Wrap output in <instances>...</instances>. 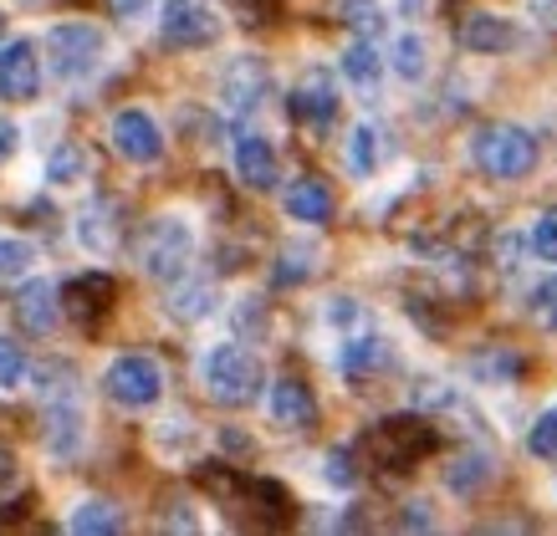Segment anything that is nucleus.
<instances>
[{
	"mask_svg": "<svg viewBox=\"0 0 557 536\" xmlns=\"http://www.w3.org/2000/svg\"><path fill=\"white\" fill-rule=\"evenodd\" d=\"M16 481H21L16 454H11V450H0V496H5V490H16Z\"/></svg>",
	"mask_w": 557,
	"mask_h": 536,
	"instance_id": "44",
	"label": "nucleus"
},
{
	"mask_svg": "<svg viewBox=\"0 0 557 536\" xmlns=\"http://www.w3.org/2000/svg\"><path fill=\"white\" fill-rule=\"evenodd\" d=\"M16 153H21V123L0 117V164H11Z\"/></svg>",
	"mask_w": 557,
	"mask_h": 536,
	"instance_id": "43",
	"label": "nucleus"
},
{
	"mask_svg": "<svg viewBox=\"0 0 557 536\" xmlns=\"http://www.w3.org/2000/svg\"><path fill=\"white\" fill-rule=\"evenodd\" d=\"M394 363V348H388V337L379 333H348L338 348V373L343 378H373V373H384Z\"/></svg>",
	"mask_w": 557,
	"mask_h": 536,
	"instance_id": "19",
	"label": "nucleus"
},
{
	"mask_svg": "<svg viewBox=\"0 0 557 536\" xmlns=\"http://www.w3.org/2000/svg\"><path fill=\"white\" fill-rule=\"evenodd\" d=\"M36 266V246L21 235H0V282H16Z\"/></svg>",
	"mask_w": 557,
	"mask_h": 536,
	"instance_id": "33",
	"label": "nucleus"
},
{
	"mask_svg": "<svg viewBox=\"0 0 557 536\" xmlns=\"http://www.w3.org/2000/svg\"><path fill=\"white\" fill-rule=\"evenodd\" d=\"M16 322L32 337L57 333V322H62V291H57V282H47V276L21 282V291H16Z\"/></svg>",
	"mask_w": 557,
	"mask_h": 536,
	"instance_id": "16",
	"label": "nucleus"
},
{
	"mask_svg": "<svg viewBox=\"0 0 557 536\" xmlns=\"http://www.w3.org/2000/svg\"><path fill=\"white\" fill-rule=\"evenodd\" d=\"M322 481L333 490H354L358 486V450H327L322 454Z\"/></svg>",
	"mask_w": 557,
	"mask_h": 536,
	"instance_id": "35",
	"label": "nucleus"
},
{
	"mask_svg": "<svg viewBox=\"0 0 557 536\" xmlns=\"http://www.w3.org/2000/svg\"><path fill=\"white\" fill-rule=\"evenodd\" d=\"M32 378H36V394H41V403L77 399V369H72V363H57V358H47V363H41Z\"/></svg>",
	"mask_w": 557,
	"mask_h": 536,
	"instance_id": "30",
	"label": "nucleus"
},
{
	"mask_svg": "<svg viewBox=\"0 0 557 536\" xmlns=\"http://www.w3.org/2000/svg\"><path fill=\"white\" fill-rule=\"evenodd\" d=\"M271 98V67L267 57H231L220 72V102L231 117H251Z\"/></svg>",
	"mask_w": 557,
	"mask_h": 536,
	"instance_id": "8",
	"label": "nucleus"
},
{
	"mask_svg": "<svg viewBox=\"0 0 557 536\" xmlns=\"http://www.w3.org/2000/svg\"><path fill=\"white\" fill-rule=\"evenodd\" d=\"M327 327H338V333H358L363 327V307H358V297H327Z\"/></svg>",
	"mask_w": 557,
	"mask_h": 536,
	"instance_id": "37",
	"label": "nucleus"
},
{
	"mask_svg": "<svg viewBox=\"0 0 557 536\" xmlns=\"http://www.w3.org/2000/svg\"><path fill=\"white\" fill-rule=\"evenodd\" d=\"M236 179L256 195H271L282 185V164H276V144L267 134H240L236 138Z\"/></svg>",
	"mask_w": 557,
	"mask_h": 536,
	"instance_id": "14",
	"label": "nucleus"
},
{
	"mask_svg": "<svg viewBox=\"0 0 557 536\" xmlns=\"http://www.w3.org/2000/svg\"><path fill=\"white\" fill-rule=\"evenodd\" d=\"M456 41L471 57H507L511 47H522V26L511 16H496V11H466L456 26Z\"/></svg>",
	"mask_w": 557,
	"mask_h": 536,
	"instance_id": "11",
	"label": "nucleus"
},
{
	"mask_svg": "<svg viewBox=\"0 0 557 536\" xmlns=\"http://www.w3.org/2000/svg\"><path fill=\"white\" fill-rule=\"evenodd\" d=\"M236 327H240V333H251V337L267 333V302H261V297H240Z\"/></svg>",
	"mask_w": 557,
	"mask_h": 536,
	"instance_id": "40",
	"label": "nucleus"
},
{
	"mask_svg": "<svg viewBox=\"0 0 557 536\" xmlns=\"http://www.w3.org/2000/svg\"><path fill=\"white\" fill-rule=\"evenodd\" d=\"M41 51H47L51 77L62 83H77V77H92L108 57V36L92 26V21H57L47 36H41Z\"/></svg>",
	"mask_w": 557,
	"mask_h": 536,
	"instance_id": "4",
	"label": "nucleus"
},
{
	"mask_svg": "<svg viewBox=\"0 0 557 536\" xmlns=\"http://www.w3.org/2000/svg\"><path fill=\"white\" fill-rule=\"evenodd\" d=\"M220 439H225V450H251V439H246V435H236V429H225V435H220Z\"/></svg>",
	"mask_w": 557,
	"mask_h": 536,
	"instance_id": "48",
	"label": "nucleus"
},
{
	"mask_svg": "<svg viewBox=\"0 0 557 536\" xmlns=\"http://www.w3.org/2000/svg\"><path fill=\"white\" fill-rule=\"evenodd\" d=\"M338 72H343V83L358 87V92L369 98V92H379V83H384V57L373 51L369 36H358L354 47L338 57Z\"/></svg>",
	"mask_w": 557,
	"mask_h": 536,
	"instance_id": "21",
	"label": "nucleus"
},
{
	"mask_svg": "<svg viewBox=\"0 0 557 536\" xmlns=\"http://www.w3.org/2000/svg\"><path fill=\"white\" fill-rule=\"evenodd\" d=\"M435 526V506L430 501H409L405 506V532H430Z\"/></svg>",
	"mask_w": 557,
	"mask_h": 536,
	"instance_id": "42",
	"label": "nucleus"
},
{
	"mask_svg": "<svg viewBox=\"0 0 557 536\" xmlns=\"http://www.w3.org/2000/svg\"><path fill=\"white\" fill-rule=\"evenodd\" d=\"M36 92H41L36 41H5L0 47V102H36Z\"/></svg>",
	"mask_w": 557,
	"mask_h": 536,
	"instance_id": "13",
	"label": "nucleus"
},
{
	"mask_svg": "<svg viewBox=\"0 0 557 536\" xmlns=\"http://www.w3.org/2000/svg\"><path fill=\"white\" fill-rule=\"evenodd\" d=\"M471 159L481 174L491 179H502V185H517L527 179L542 159V144L527 134L522 123H486V128H475L471 138Z\"/></svg>",
	"mask_w": 557,
	"mask_h": 536,
	"instance_id": "3",
	"label": "nucleus"
},
{
	"mask_svg": "<svg viewBox=\"0 0 557 536\" xmlns=\"http://www.w3.org/2000/svg\"><path fill=\"white\" fill-rule=\"evenodd\" d=\"M0 32H5V11H0Z\"/></svg>",
	"mask_w": 557,
	"mask_h": 536,
	"instance_id": "50",
	"label": "nucleus"
},
{
	"mask_svg": "<svg viewBox=\"0 0 557 536\" xmlns=\"http://www.w3.org/2000/svg\"><path fill=\"white\" fill-rule=\"evenodd\" d=\"M108 138H113V153L119 159H128V164H159L164 159V128L153 123V113H144V108H123L119 117H113V128H108Z\"/></svg>",
	"mask_w": 557,
	"mask_h": 536,
	"instance_id": "10",
	"label": "nucleus"
},
{
	"mask_svg": "<svg viewBox=\"0 0 557 536\" xmlns=\"http://www.w3.org/2000/svg\"><path fill=\"white\" fill-rule=\"evenodd\" d=\"M113 11H119L123 21H138V16H149L153 11V0H113Z\"/></svg>",
	"mask_w": 557,
	"mask_h": 536,
	"instance_id": "46",
	"label": "nucleus"
},
{
	"mask_svg": "<svg viewBox=\"0 0 557 536\" xmlns=\"http://www.w3.org/2000/svg\"><path fill=\"white\" fill-rule=\"evenodd\" d=\"M287 215L297 225H327L333 220V189L322 185V179H297L287 189Z\"/></svg>",
	"mask_w": 557,
	"mask_h": 536,
	"instance_id": "23",
	"label": "nucleus"
},
{
	"mask_svg": "<svg viewBox=\"0 0 557 536\" xmlns=\"http://www.w3.org/2000/svg\"><path fill=\"white\" fill-rule=\"evenodd\" d=\"M215 307H220V291L210 276H174L170 282V297H164V312H170L174 322H185V327H195V322L205 317H215Z\"/></svg>",
	"mask_w": 557,
	"mask_h": 536,
	"instance_id": "17",
	"label": "nucleus"
},
{
	"mask_svg": "<svg viewBox=\"0 0 557 536\" xmlns=\"http://www.w3.org/2000/svg\"><path fill=\"white\" fill-rule=\"evenodd\" d=\"M195 246H200V235H195V220L189 215H153L138 235V271L149 276V282H164L170 286L174 276H185L189 261H195Z\"/></svg>",
	"mask_w": 557,
	"mask_h": 536,
	"instance_id": "2",
	"label": "nucleus"
},
{
	"mask_svg": "<svg viewBox=\"0 0 557 536\" xmlns=\"http://www.w3.org/2000/svg\"><path fill=\"white\" fill-rule=\"evenodd\" d=\"M57 291H62V317L83 322V327H98V322L108 317L113 297H119V286H113L108 271H83V276H72V282L57 286Z\"/></svg>",
	"mask_w": 557,
	"mask_h": 536,
	"instance_id": "12",
	"label": "nucleus"
},
{
	"mask_svg": "<svg viewBox=\"0 0 557 536\" xmlns=\"http://www.w3.org/2000/svg\"><path fill=\"white\" fill-rule=\"evenodd\" d=\"M471 378L481 388H507L522 378V358L511 348H486V352H475L471 358Z\"/></svg>",
	"mask_w": 557,
	"mask_h": 536,
	"instance_id": "27",
	"label": "nucleus"
},
{
	"mask_svg": "<svg viewBox=\"0 0 557 536\" xmlns=\"http://www.w3.org/2000/svg\"><path fill=\"white\" fill-rule=\"evenodd\" d=\"M405 11H420V0H405Z\"/></svg>",
	"mask_w": 557,
	"mask_h": 536,
	"instance_id": "49",
	"label": "nucleus"
},
{
	"mask_svg": "<svg viewBox=\"0 0 557 536\" xmlns=\"http://www.w3.org/2000/svg\"><path fill=\"white\" fill-rule=\"evenodd\" d=\"M532 11H537L547 26H557V0H532Z\"/></svg>",
	"mask_w": 557,
	"mask_h": 536,
	"instance_id": "47",
	"label": "nucleus"
},
{
	"mask_svg": "<svg viewBox=\"0 0 557 536\" xmlns=\"http://www.w3.org/2000/svg\"><path fill=\"white\" fill-rule=\"evenodd\" d=\"M379 159H384V138L373 123H354V134H348V169H354L358 179H373L379 174Z\"/></svg>",
	"mask_w": 557,
	"mask_h": 536,
	"instance_id": "28",
	"label": "nucleus"
},
{
	"mask_svg": "<svg viewBox=\"0 0 557 536\" xmlns=\"http://www.w3.org/2000/svg\"><path fill=\"white\" fill-rule=\"evenodd\" d=\"M435 450V429L424 420H384L363 435V454H373V465L384 475H405L409 465H420L424 454Z\"/></svg>",
	"mask_w": 557,
	"mask_h": 536,
	"instance_id": "5",
	"label": "nucleus"
},
{
	"mask_svg": "<svg viewBox=\"0 0 557 536\" xmlns=\"http://www.w3.org/2000/svg\"><path fill=\"white\" fill-rule=\"evenodd\" d=\"M153 445L164 454H189L195 450V424L189 420H164L159 429H153Z\"/></svg>",
	"mask_w": 557,
	"mask_h": 536,
	"instance_id": "36",
	"label": "nucleus"
},
{
	"mask_svg": "<svg viewBox=\"0 0 557 536\" xmlns=\"http://www.w3.org/2000/svg\"><path fill=\"white\" fill-rule=\"evenodd\" d=\"M388 72H394L399 83H424V72H430V47H424L420 32L394 36V47H388Z\"/></svg>",
	"mask_w": 557,
	"mask_h": 536,
	"instance_id": "26",
	"label": "nucleus"
},
{
	"mask_svg": "<svg viewBox=\"0 0 557 536\" xmlns=\"http://www.w3.org/2000/svg\"><path fill=\"white\" fill-rule=\"evenodd\" d=\"M67 532H77V536H113V532H123V511L113 501H102V496H87V501L72 506Z\"/></svg>",
	"mask_w": 557,
	"mask_h": 536,
	"instance_id": "25",
	"label": "nucleus"
},
{
	"mask_svg": "<svg viewBox=\"0 0 557 536\" xmlns=\"http://www.w3.org/2000/svg\"><path fill=\"white\" fill-rule=\"evenodd\" d=\"M102 394L119 403V409H153V403L164 399V369H159V358H149V352L113 358L108 373H102Z\"/></svg>",
	"mask_w": 557,
	"mask_h": 536,
	"instance_id": "7",
	"label": "nucleus"
},
{
	"mask_svg": "<svg viewBox=\"0 0 557 536\" xmlns=\"http://www.w3.org/2000/svg\"><path fill=\"white\" fill-rule=\"evenodd\" d=\"M200 384L205 394L225 409H246V403L261 399V388H267V369H261V358L251 348H240V342H215V348L200 352Z\"/></svg>",
	"mask_w": 557,
	"mask_h": 536,
	"instance_id": "1",
	"label": "nucleus"
},
{
	"mask_svg": "<svg viewBox=\"0 0 557 536\" xmlns=\"http://www.w3.org/2000/svg\"><path fill=\"white\" fill-rule=\"evenodd\" d=\"M532 312H537L542 322H557V271L532 291Z\"/></svg>",
	"mask_w": 557,
	"mask_h": 536,
	"instance_id": "41",
	"label": "nucleus"
},
{
	"mask_svg": "<svg viewBox=\"0 0 557 536\" xmlns=\"http://www.w3.org/2000/svg\"><path fill=\"white\" fill-rule=\"evenodd\" d=\"M527 251L537 255V261H547V266H557V204L542 210V215L527 225Z\"/></svg>",
	"mask_w": 557,
	"mask_h": 536,
	"instance_id": "34",
	"label": "nucleus"
},
{
	"mask_svg": "<svg viewBox=\"0 0 557 536\" xmlns=\"http://www.w3.org/2000/svg\"><path fill=\"white\" fill-rule=\"evenodd\" d=\"M496 481V460H491L486 450H466L450 460V470H445V486L456 490V496H481V490Z\"/></svg>",
	"mask_w": 557,
	"mask_h": 536,
	"instance_id": "24",
	"label": "nucleus"
},
{
	"mask_svg": "<svg viewBox=\"0 0 557 536\" xmlns=\"http://www.w3.org/2000/svg\"><path fill=\"white\" fill-rule=\"evenodd\" d=\"M41 445H47L51 460H72L83 454L87 445V420H83V403L77 399H57L47 403V424H41Z\"/></svg>",
	"mask_w": 557,
	"mask_h": 536,
	"instance_id": "15",
	"label": "nucleus"
},
{
	"mask_svg": "<svg viewBox=\"0 0 557 536\" xmlns=\"http://www.w3.org/2000/svg\"><path fill=\"white\" fill-rule=\"evenodd\" d=\"M220 32H225V16L210 0H164L159 5V41L170 51H205L220 41Z\"/></svg>",
	"mask_w": 557,
	"mask_h": 536,
	"instance_id": "6",
	"label": "nucleus"
},
{
	"mask_svg": "<svg viewBox=\"0 0 557 536\" xmlns=\"http://www.w3.org/2000/svg\"><path fill=\"white\" fill-rule=\"evenodd\" d=\"M527 450H532V460L557 465V403H547L537 420H532V429H527Z\"/></svg>",
	"mask_w": 557,
	"mask_h": 536,
	"instance_id": "32",
	"label": "nucleus"
},
{
	"mask_svg": "<svg viewBox=\"0 0 557 536\" xmlns=\"http://www.w3.org/2000/svg\"><path fill=\"white\" fill-rule=\"evenodd\" d=\"M87 174H92V153H87L83 144H72V138L51 144V153H47V185L51 189H77V185H87Z\"/></svg>",
	"mask_w": 557,
	"mask_h": 536,
	"instance_id": "22",
	"label": "nucleus"
},
{
	"mask_svg": "<svg viewBox=\"0 0 557 536\" xmlns=\"http://www.w3.org/2000/svg\"><path fill=\"white\" fill-rule=\"evenodd\" d=\"M77 246H83L87 255H113L119 251V204L113 200H92L77 215Z\"/></svg>",
	"mask_w": 557,
	"mask_h": 536,
	"instance_id": "20",
	"label": "nucleus"
},
{
	"mask_svg": "<svg viewBox=\"0 0 557 536\" xmlns=\"http://www.w3.org/2000/svg\"><path fill=\"white\" fill-rule=\"evenodd\" d=\"M312 271H318V246H297V240H292L287 251L276 255L271 282L276 286H302V282H312Z\"/></svg>",
	"mask_w": 557,
	"mask_h": 536,
	"instance_id": "29",
	"label": "nucleus"
},
{
	"mask_svg": "<svg viewBox=\"0 0 557 536\" xmlns=\"http://www.w3.org/2000/svg\"><path fill=\"white\" fill-rule=\"evenodd\" d=\"M414 403H420V409H456L460 394L445 384V378H420V394H414Z\"/></svg>",
	"mask_w": 557,
	"mask_h": 536,
	"instance_id": "39",
	"label": "nucleus"
},
{
	"mask_svg": "<svg viewBox=\"0 0 557 536\" xmlns=\"http://www.w3.org/2000/svg\"><path fill=\"white\" fill-rule=\"evenodd\" d=\"M338 16H343V26H348V32L369 36V41L384 32V5H379V0H343Z\"/></svg>",
	"mask_w": 557,
	"mask_h": 536,
	"instance_id": "31",
	"label": "nucleus"
},
{
	"mask_svg": "<svg viewBox=\"0 0 557 536\" xmlns=\"http://www.w3.org/2000/svg\"><path fill=\"white\" fill-rule=\"evenodd\" d=\"M267 414L282 429H312L318 424V399H312V388L302 378H276L267 388Z\"/></svg>",
	"mask_w": 557,
	"mask_h": 536,
	"instance_id": "18",
	"label": "nucleus"
},
{
	"mask_svg": "<svg viewBox=\"0 0 557 536\" xmlns=\"http://www.w3.org/2000/svg\"><path fill=\"white\" fill-rule=\"evenodd\" d=\"M517 251H522V240H517V235H496V261H502V271H517L511 266Z\"/></svg>",
	"mask_w": 557,
	"mask_h": 536,
	"instance_id": "45",
	"label": "nucleus"
},
{
	"mask_svg": "<svg viewBox=\"0 0 557 536\" xmlns=\"http://www.w3.org/2000/svg\"><path fill=\"white\" fill-rule=\"evenodd\" d=\"M26 352L11 342V337H0V388H21L26 384Z\"/></svg>",
	"mask_w": 557,
	"mask_h": 536,
	"instance_id": "38",
	"label": "nucleus"
},
{
	"mask_svg": "<svg viewBox=\"0 0 557 536\" xmlns=\"http://www.w3.org/2000/svg\"><path fill=\"white\" fill-rule=\"evenodd\" d=\"M338 102H343L338 77L327 67H307L287 92V113L297 117L302 128H327V123L338 117Z\"/></svg>",
	"mask_w": 557,
	"mask_h": 536,
	"instance_id": "9",
	"label": "nucleus"
}]
</instances>
